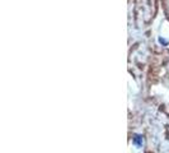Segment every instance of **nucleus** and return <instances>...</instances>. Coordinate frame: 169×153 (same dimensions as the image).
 Returning a JSON list of instances; mask_svg holds the SVG:
<instances>
[{
	"instance_id": "1",
	"label": "nucleus",
	"mask_w": 169,
	"mask_h": 153,
	"mask_svg": "<svg viewBox=\"0 0 169 153\" xmlns=\"http://www.w3.org/2000/svg\"><path fill=\"white\" fill-rule=\"evenodd\" d=\"M132 143L135 147H138V148H141L142 144H144V136L140 135V134H135L132 138Z\"/></svg>"
},
{
	"instance_id": "2",
	"label": "nucleus",
	"mask_w": 169,
	"mask_h": 153,
	"mask_svg": "<svg viewBox=\"0 0 169 153\" xmlns=\"http://www.w3.org/2000/svg\"><path fill=\"white\" fill-rule=\"evenodd\" d=\"M159 42L160 43H163V45H168L169 43V41H167V40H163L161 37H159Z\"/></svg>"
}]
</instances>
